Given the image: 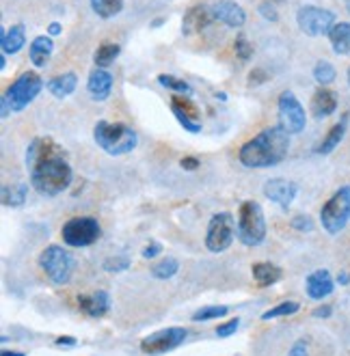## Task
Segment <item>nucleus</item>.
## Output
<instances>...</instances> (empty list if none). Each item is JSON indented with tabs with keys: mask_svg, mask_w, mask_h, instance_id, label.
<instances>
[{
	"mask_svg": "<svg viewBox=\"0 0 350 356\" xmlns=\"http://www.w3.org/2000/svg\"><path fill=\"white\" fill-rule=\"evenodd\" d=\"M186 339H189L186 328L169 326V328H162V330L148 334L145 339H141V352L148 356H160V354H167V352L180 348Z\"/></svg>",
	"mask_w": 350,
	"mask_h": 356,
	"instance_id": "obj_11",
	"label": "nucleus"
},
{
	"mask_svg": "<svg viewBox=\"0 0 350 356\" xmlns=\"http://www.w3.org/2000/svg\"><path fill=\"white\" fill-rule=\"evenodd\" d=\"M93 140L109 156H126L136 147L138 136L126 123L97 121L93 128Z\"/></svg>",
	"mask_w": 350,
	"mask_h": 356,
	"instance_id": "obj_3",
	"label": "nucleus"
},
{
	"mask_svg": "<svg viewBox=\"0 0 350 356\" xmlns=\"http://www.w3.org/2000/svg\"><path fill=\"white\" fill-rule=\"evenodd\" d=\"M113 85H115V78L111 72L102 70V67H95L91 74H89V80H87V91H89V97L93 102H104L111 97L113 93Z\"/></svg>",
	"mask_w": 350,
	"mask_h": 356,
	"instance_id": "obj_18",
	"label": "nucleus"
},
{
	"mask_svg": "<svg viewBox=\"0 0 350 356\" xmlns=\"http://www.w3.org/2000/svg\"><path fill=\"white\" fill-rule=\"evenodd\" d=\"M299 195V186L292 179H283V177H273L264 184V197L277 203L281 209H290Z\"/></svg>",
	"mask_w": 350,
	"mask_h": 356,
	"instance_id": "obj_14",
	"label": "nucleus"
},
{
	"mask_svg": "<svg viewBox=\"0 0 350 356\" xmlns=\"http://www.w3.org/2000/svg\"><path fill=\"white\" fill-rule=\"evenodd\" d=\"M89 3H91V9L104 19L115 17L123 9V0H89Z\"/></svg>",
	"mask_w": 350,
	"mask_h": 356,
	"instance_id": "obj_30",
	"label": "nucleus"
},
{
	"mask_svg": "<svg viewBox=\"0 0 350 356\" xmlns=\"http://www.w3.org/2000/svg\"><path fill=\"white\" fill-rule=\"evenodd\" d=\"M162 253V246H160V242H150L145 248L141 250V255L145 257V259H154V257H158Z\"/></svg>",
	"mask_w": 350,
	"mask_h": 356,
	"instance_id": "obj_41",
	"label": "nucleus"
},
{
	"mask_svg": "<svg viewBox=\"0 0 350 356\" xmlns=\"http://www.w3.org/2000/svg\"><path fill=\"white\" fill-rule=\"evenodd\" d=\"M212 15H214L216 22L230 26V29H240L246 22L244 9L238 3H234V0H218V3H214Z\"/></svg>",
	"mask_w": 350,
	"mask_h": 356,
	"instance_id": "obj_16",
	"label": "nucleus"
},
{
	"mask_svg": "<svg viewBox=\"0 0 350 356\" xmlns=\"http://www.w3.org/2000/svg\"><path fill=\"white\" fill-rule=\"evenodd\" d=\"M277 108H279V125L287 134L292 136V134H301L305 130L307 115H305L303 104L299 102V97L292 91H283L279 95Z\"/></svg>",
	"mask_w": 350,
	"mask_h": 356,
	"instance_id": "obj_12",
	"label": "nucleus"
},
{
	"mask_svg": "<svg viewBox=\"0 0 350 356\" xmlns=\"http://www.w3.org/2000/svg\"><path fill=\"white\" fill-rule=\"evenodd\" d=\"M348 115H344L335 125H333V128L331 130H328L326 132V136L320 140V145H318V147H316V154H320V156H328V154H331L335 147H337V145L344 140V136H346V130H348Z\"/></svg>",
	"mask_w": 350,
	"mask_h": 356,
	"instance_id": "obj_23",
	"label": "nucleus"
},
{
	"mask_svg": "<svg viewBox=\"0 0 350 356\" xmlns=\"http://www.w3.org/2000/svg\"><path fill=\"white\" fill-rule=\"evenodd\" d=\"M0 356H26L24 352H15V350H3L0 352Z\"/></svg>",
	"mask_w": 350,
	"mask_h": 356,
	"instance_id": "obj_48",
	"label": "nucleus"
},
{
	"mask_svg": "<svg viewBox=\"0 0 350 356\" xmlns=\"http://www.w3.org/2000/svg\"><path fill=\"white\" fill-rule=\"evenodd\" d=\"M238 328H240V318H232L230 322L218 324V328H216V337L228 339V337H232V334H236Z\"/></svg>",
	"mask_w": 350,
	"mask_h": 356,
	"instance_id": "obj_38",
	"label": "nucleus"
},
{
	"mask_svg": "<svg viewBox=\"0 0 350 356\" xmlns=\"http://www.w3.org/2000/svg\"><path fill=\"white\" fill-rule=\"evenodd\" d=\"M312 316H314L316 320H326V318H331V316H333V307H331V305H320V307H316V309L312 311Z\"/></svg>",
	"mask_w": 350,
	"mask_h": 356,
	"instance_id": "obj_42",
	"label": "nucleus"
},
{
	"mask_svg": "<svg viewBox=\"0 0 350 356\" xmlns=\"http://www.w3.org/2000/svg\"><path fill=\"white\" fill-rule=\"evenodd\" d=\"M26 171L31 186L44 197L65 193L74 179L65 149L50 136H37L31 140L26 149Z\"/></svg>",
	"mask_w": 350,
	"mask_h": 356,
	"instance_id": "obj_1",
	"label": "nucleus"
},
{
	"mask_svg": "<svg viewBox=\"0 0 350 356\" xmlns=\"http://www.w3.org/2000/svg\"><path fill=\"white\" fill-rule=\"evenodd\" d=\"M230 313L228 305H208V307H201L193 313V322H210V320H218L225 318Z\"/></svg>",
	"mask_w": 350,
	"mask_h": 356,
	"instance_id": "obj_29",
	"label": "nucleus"
},
{
	"mask_svg": "<svg viewBox=\"0 0 350 356\" xmlns=\"http://www.w3.org/2000/svg\"><path fill=\"white\" fill-rule=\"evenodd\" d=\"M102 236V227L97 222V218H91V216H76V218H70L63 229H61V238L67 246H74V248H85V246H91L93 242H97Z\"/></svg>",
	"mask_w": 350,
	"mask_h": 356,
	"instance_id": "obj_9",
	"label": "nucleus"
},
{
	"mask_svg": "<svg viewBox=\"0 0 350 356\" xmlns=\"http://www.w3.org/2000/svg\"><path fill=\"white\" fill-rule=\"evenodd\" d=\"M348 281H350V275H348V272H340V275H337V283H340V285H348Z\"/></svg>",
	"mask_w": 350,
	"mask_h": 356,
	"instance_id": "obj_46",
	"label": "nucleus"
},
{
	"mask_svg": "<svg viewBox=\"0 0 350 356\" xmlns=\"http://www.w3.org/2000/svg\"><path fill=\"white\" fill-rule=\"evenodd\" d=\"M335 111H337V95H335V91L326 89V87L316 89V93L312 97V115L316 119H326V117H331Z\"/></svg>",
	"mask_w": 350,
	"mask_h": 356,
	"instance_id": "obj_20",
	"label": "nucleus"
},
{
	"mask_svg": "<svg viewBox=\"0 0 350 356\" xmlns=\"http://www.w3.org/2000/svg\"><path fill=\"white\" fill-rule=\"evenodd\" d=\"M287 152H290V134L281 125H273L246 140L238 152V160L246 169H269L283 162Z\"/></svg>",
	"mask_w": 350,
	"mask_h": 356,
	"instance_id": "obj_2",
	"label": "nucleus"
},
{
	"mask_svg": "<svg viewBox=\"0 0 350 356\" xmlns=\"http://www.w3.org/2000/svg\"><path fill=\"white\" fill-rule=\"evenodd\" d=\"M296 24H299V29L305 35H310V37H322V35L331 33V29L337 22H335V13L333 11L316 7V5H303L296 11Z\"/></svg>",
	"mask_w": 350,
	"mask_h": 356,
	"instance_id": "obj_10",
	"label": "nucleus"
},
{
	"mask_svg": "<svg viewBox=\"0 0 350 356\" xmlns=\"http://www.w3.org/2000/svg\"><path fill=\"white\" fill-rule=\"evenodd\" d=\"M236 238L249 248H255L266 240V216L257 201H244L240 205Z\"/></svg>",
	"mask_w": 350,
	"mask_h": 356,
	"instance_id": "obj_5",
	"label": "nucleus"
},
{
	"mask_svg": "<svg viewBox=\"0 0 350 356\" xmlns=\"http://www.w3.org/2000/svg\"><path fill=\"white\" fill-rule=\"evenodd\" d=\"M171 111L175 115V119L180 121V125L191 134H199L201 132V113L195 104L191 102V95H173L171 97Z\"/></svg>",
	"mask_w": 350,
	"mask_h": 356,
	"instance_id": "obj_13",
	"label": "nucleus"
},
{
	"mask_svg": "<svg viewBox=\"0 0 350 356\" xmlns=\"http://www.w3.org/2000/svg\"><path fill=\"white\" fill-rule=\"evenodd\" d=\"M78 309L85 313L87 318H104L106 313L111 311L109 291L100 289V291H93V294L78 296Z\"/></svg>",
	"mask_w": 350,
	"mask_h": 356,
	"instance_id": "obj_19",
	"label": "nucleus"
},
{
	"mask_svg": "<svg viewBox=\"0 0 350 356\" xmlns=\"http://www.w3.org/2000/svg\"><path fill=\"white\" fill-rule=\"evenodd\" d=\"M251 275L260 287H271L283 279V270L271 261H257L251 266Z\"/></svg>",
	"mask_w": 350,
	"mask_h": 356,
	"instance_id": "obj_24",
	"label": "nucleus"
},
{
	"mask_svg": "<svg viewBox=\"0 0 350 356\" xmlns=\"http://www.w3.org/2000/svg\"><path fill=\"white\" fill-rule=\"evenodd\" d=\"M158 82L164 87V89H169L173 93H180V95H191L193 93V87L189 85L186 80H182V78H175L171 74H160L158 76Z\"/></svg>",
	"mask_w": 350,
	"mask_h": 356,
	"instance_id": "obj_32",
	"label": "nucleus"
},
{
	"mask_svg": "<svg viewBox=\"0 0 350 356\" xmlns=\"http://www.w3.org/2000/svg\"><path fill=\"white\" fill-rule=\"evenodd\" d=\"M119 52H121V48H119L117 44H111V41H106V44H102V46L95 50V54H93L95 67H102V70L111 67L113 63H115V58L119 56Z\"/></svg>",
	"mask_w": 350,
	"mask_h": 356,
	"instance_id": "obj_28",
	"label": "nucleus"
},
{
	"mask_svg": "<svg viewBox=\"0 0 350 356\" xmlns=\"http://www.w3.org/2000/svg\"><path fill=\"white\" fill-rule=\"evenodd\" d=\"M350 220V186H342L320 209V225L328 236L342 234Z\"/></svg>",
	"mask_w": 350,
	"mask_h": 356,
	"instance_id": "obj_7",
	"label": "nucleus"
},
{
	"mask_svg": "<svg viewBox=\"0 0 350 356\" xmlns=\"http://www.w3.org/2000/svg\"><path fill=\"white\" fill-rule=\"evenodd\" d=\"M236 218L230 212H218L208 222V234H205V248L210 253H225L234 238H236Z\"/></svg>",
	"mask_w": 350,
	"mask_h": 356,
	"instance_id": "obj_8",
	"label": "nucleus"
},
{
	"mask_svg": "<svg viewBox=\"0 0 350 356\" xmlns=\"http://www.w3.org/2000/svg\"><path fill=\"white\" fill-rule=\"evenodd\" d=\"M234 50H236V54H238L240 60H249V58L253 56V48H251L249 39H246L244 35H238V37H236V41H234Z\"/></svg>",
	"mask_w": 350,
	"mask_h": 356,
	"instance_id": "obj_35",
	"label": "nucleus"
},
{
	"mask_svg": "<svg viewBox=\"0 0 350 356\" xmlns=\"http://www.w3.org/2000/svg\"><path fill=\"white\" fill-rule=\"evenodd\" d=\"M260 15L264 19H269V22H279V11H277V3L275 0H262V5L257 7Z\"/></svg>",
	"mask_w": 350,
	"mask_h": 356,
	"instance_id": "obj_36",
	"label": "nucleus"
},
{
	"mask_svg": "<svg viewBox=\"0 0 350 356\" xmlns=\"http://www.w3.org/2000/svg\"><path fill=\"white\" fill-rule=\"evenodd\" d=\"M346 9H348V13H350V0H346Z\"/></svg>",
	"mask_w": 350,
	"mask_h": 356,
	"instance_id": "obj_49",
	"label": "nucleus"
},
{
	"mask_svg": "<svg viewBox=\"0 0 350 356\" xmlns=\"http://www.w3.org/2000/svg\"><path fill=\"white\" fill-rule=\"evenodd\" d=\"M54 346L56 348H76L78 346V339L76 337H65V334H63V337H56L54 339Z\"/></svg>",
	"mask_w": 350,
	"mask_h": 356,
	"instance_id": "obj_45",
	"label": "nucleus"
},
{
	"mask_svg": "<svg viewBox=\"0 0 350 356\" xmlns=\"http://www.w3.org/2000/svg\"><path fill=\"white\" fill-rule=\"evenodd\" d=\"M44 89V80L37 72H24L13 80V85L3 93L0 99V108H3V117H9L11 113H22L29 104L35 102V97Z\"/></svg>",
	"mask_w": 350,
	"mask_h": 356,
	"instance_id": "obj_4",
	"label": "nucleus"
},
{
	"mask_svg": "<svg viewBox=\"0 0 350 356\" xmlns=\"http://www.w3.org/2000/svg\"><path fill=\"white\" fill-rule=\"evenodd\" d=\"M348 85H350V67H348Z\"/></svg>",
	"mask_w": 350,
	"mask_h": 356,
	"instance_id": "obj_50",
	"label": "nucleus"
},
{
	"mask_svg": "<svg viewBox=\"0 0 350 356\" xmlns=\"http://www.w3.org/2000/svg\"><path fill=\"white\" fill-rule=\"evenodd\" d=\"M26 44V29L24 24H15L9 31L0 33V48H3V54H17Z\"/></svg>",
	"mask_w": 350,
	"mask_h": 356,
	"instance_id": "obj_22",
	"label": "nucleus"
},
{
	"mask_svg": "<svg viewBox=\"0 0 350 356\" xmlns=\"http://www.w3.org/2000/svg\"><path fill=\"white\" fill-rule=\"evenodd\" d=\"M214 22V15H212V7L208 5H195L191 7L182 17V33L186 37L199 35L201 31H205L210 24Z\"/></svg>",
	"mask_w": 350,
	"mask_h": 356,
	"instance_id": "obj_15",
	"label": "nucleus"
},
{
	"mask_svg": "<svg viewBox=\"0 0 350 356\" xmlns=\"http://www.w3.org/2000/svg\"><path fill=\"white\" fill-rule=\"evenodd\" d=\"M287 356H310V346H307L305 339H299V341H294V346L290 348Z\"/></svg>",
	"mask_w": 350,
	"mask_h": 356,
	"instance_id": "obj_40",
	"label": "nucleus"
},
{
	"mask_svg": "<svg viewBox=\"0 0 350 356\" xmlns=\"http://www.w3.org/2000/svg\"><path fill=\"white\" fill-rule=\"evenodd\" d=\"M39 266L54 285H67L72 281V275H74L76 259L72 257V253L67 248L58 246V244H50L41 250Z\"/></svg>",
	"mask_w": 350,
	"mask_h": 356,
	"instance_id": "obj_6",
	"label": "nucleus"
},
{
	"mask_svg": "<svg viewBox=\"0 0 350 356\" xmlns=\"http://www.w3.org/2000/svg\"><path fill=\"white\" fill-rule=\"evenodd\" d=\"M48 33H50V37L61 35V24H58V22H52V24H50V29H48Z\"/></svg>",
	"mask_w": 350,
	"mask_h": 356,
	"instance_id": "obj_47",
	"label": "nucleus"
},
{
	"mask_svg": "<svg viewBox=\"0 0 350 356\" xmlns=\"http://www.w3.org/2000/svg\"><path fill=\"white\" fill-rule=\"evenodd\" d=\"M180 166L184 171H197L199 169V160L195 156H186V158L180 160Z\"/></svg>",
	"mask_w": 350,
	"mask_h": 356,
	"instance_id": "obj_43",
	"label": "nucleus"
},
{
	"mask_svg": "<svg viewBox=\"0 0 350 356\" xmlns=\"http://www.w3.org/2000/svg\"><path fill=\"white\" fill-rule=\"evenodd\" d=\"M29 197V186L26 184H11L3 186V205L5 207H22Z\"/></svg>",
	"mask_w": 350,
	"mask_h": 356,
	"instance_id": "obj_27",
	"label": "nucleus"
},
{
	"mask_svg": "<svg viewBox=\"0 0 350 356\" xmlns=\"http://www.w3.org/2000/svg\"><path fill=\"white\" fill-rule=\"evenodd\" d=\"M301 309V305L299 302H294V300H285V302H279L277 307H273V309H269V311H264L262 313V320H275V318H287V316H294V313Z\"/></svg>",
	"mask_w": 350,
	"mask_h": 356,
	"instance_id": "obj_33",
	"label": "nucleus"
},
{
	"mask_svg": "<svg viewBox=\"0 0 350 356\" xmlns=\"http://www.w3.org/2000/svg\"><path fill=\"white\" fill-rule=\"evenodd\" d=\"M104 270L106 272H123V270H128L130 268V259L126 255H117V257H109L104 259Z\"/></svg>",
	"mask_w": 350,
	"mask_h": 356,
	"instance_id": "obj_37",
	"label": "nucleus"
},
{
	"mask_svg": "<svg viewBox=\"0 0 350 356\" xmlns=\"http://www.w3.org/2000/svg\"><path fill=\"white\" fill-rule=\"evenodd\" d=\"M266 80H269V74H266L264 70H253L251 78H249V87H255V85H260V82H266Z\"/></svg>",
	"mask_w": 350,
	"mask_h": 356,
	"instance_id": "obj_44",
	"label": "nucleus"
},
{
	"mask_svg": "<svg viewBox=\"0 0 350 356\" xmlns=\"http://www.w3.org/2000/svg\"><path fill=\"white\" fill-rule=\"evenodd\" d=\"M177 270H180V261L173 257H167V259H160L156 266H152V277L160 279V281H167L177 275Z\"/></svg>",
	"mask_w": 350,
	"mask_h": 356,
	"instance_id": "obj_31",
	"label": "nucleus"
},
{
	"mask_svg": "<svg viewBox=\"0 0 350 356\" xmlns=\"http://www.w3.org/2000/svg\"><path fill=\"white\" fill-rule=\"evenodd\" d=\"M335 76H337V72H335V67H333L328 60H318V63H316V67H314V78H316V82H318L320 87L331 85V82L335 80Z\"/></svg>",
	"mask_w": 350,
	"mask_h": 356,
	"instance_id": "obj_34",
	"label": "nucleus"
},
{
	"mask_svg": "<svg viewBox=\"0 0 350 356\" xmlns=\"http://www.w3.org/2000/svg\"><path fill=\"white\" fill-rule=\"evenodd\" d=\"M328 41L335 54H350V24L348 22H337L331 33H328Z\"/></svg>",
	"mask_w": 350,
	"mask_h": 356,
	"instance_id": "obj_26",
	"label": "nucleus"
},
{
	"mask_svg": "<svg viewBox=\"0 0 350 356\" xmlns=\"http://www.w3.org/2000/svg\"><path fill=\"white\" fill-rule=\"evenodd\" d=\"M78 87V78L74 72H65V74H61L56 78H52L48 82V91L56 97V99H65L70 97Z\"/></svg>",
	"mask_w": 350,
	"mask_h": 356,
	"instance_id": "obj_25",
	"label": "nucleus"
},
{
	"mask_svg": "<svg viewBox=\"0 0 350 356\" xmlns=\"http://www.w3.org/2000/svg\"><path fill=\"white\" fill-rule=\"evenodd\" d=\"M292 229L294 232H301V234H310V232H314V222H312V218L310 216H305V214H296L294 218H292Z\"/></svg>",
	"mask_w": 350,
	"mask_h": 356,
	"instance_id": "obj_39",
	"label": "nucleus"
},
{
	"mask_svg": "<svg viewBox=\"0 0 350 356\" xmlns=\"http://www.w3.org/2000/svg\"><path fill=\"white\" fill-rule=\"evenodd\" d=\"M54 52V41L50 35H39L33 39V44L29 48V56L35 67H46V63L50 60Z\"/></svg>",
	"mask_w": 350,
	"mask_h": 356,
	"instance_id": "obj_21",
	"label": "nucleus"
},
{
	"mask_svg": "<svg viewBox=\"0 0 350 356\" xmlns=\"http://www.w3.org/2000/svg\"><path fill=\"white\" fill-rule=\"evenodd\" d=\"M305 289H307V296H310L312 300H324L326 296L333 294L335 289V281L331 277V272L320 268L316 272H312L310 277H307L305 281Z\"/></svg>",
	"mask_w": 350,
	"mask_h": 356,
	"instance_id": "obj_17",
	"label": "nucleus"
}]
</instances>
